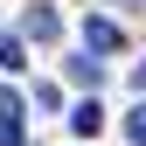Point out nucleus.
<instances>
[{
	"label": "nucleus",
	"instance_id": "f257e3e1",
	"mask_svg": "<svg viewBox=\"0 0 146 146\" xmlns=\"http://www.w3.org/2000/svg\"><path fill=\"white\" fill-rule=\"evenodd\" d=\"M28 139V104L21 90H0V146H21Z\"/></svg>",
	"mask_w": 146,
	"mask_h": 146
},
{
	"label": "nucleus",
	"instance_id": "f03ea898",
	"mask_svg": "<svg viewBox=\"0 0 146 146\" xmlns=\"http://www.w3.org/2000/svg\"><path fill=\"white\" fill-rule=\"evenodd\" d=\"M21 35H28V42H56V35H63L56 7H49V0H28V7H21Z\"/></svg>",
	"mask_w": 146,
	"mask_h": 146
},
{
	"label": "nucleus",
	"instance_id": "7ed1b4c3",
	"mask_svg": "<svg viewBox=\"0 0 146 146\" xmlns=\"http://www.w3.org/2000/svg\"><path fill=\"white\" fill-rule=\"evenodd\" d=\"M84 49H125V35H118V21H104V14H84Z\"/></svg>",
	"mask_w": 146,
	"mask_h": 146
},
{
	"label": "nucleus",
	"instance_id": "20e7f679",
	"mask_svg": "<svg viewBox=\"0 0 146 146\" xmlns=\"http://www.w3.org/2000/svg\"><path fill=\"white\" fill-rule=\"evenodd\" d=\"M70 132H77V139H98V132H104V104H98V98H84L77 111H70Z\"/></svg>",
	"mask_w": 146,
	"mask_h": 146
},
{
	"label": "nucleus",
	"instance_id": "39448f33",
	"mask_svg": "<svg viewBox=\"0 0 146 146\" xmlns=\"http://www.w3.org/2000/svg\"><path fill=\"white\" fill-rule=\"evenodd\" d=\"M70 77H77V84H98V77H104V63L84 49V56H70Z\"/></svg>",
	"mask_w": 146,
	"mask_h": 146
},
{
	"label": "nucleus",
	"instance_id": "423d86ee",
	"mask_svg": "<svg viewBox=\"0 0 146 146\" xmlns=\"http://www.w3.org/2000/svg\"><path fill=\"white\" fill-rule=\"evenodd\" d=\"M0 70H28V49L14 42V35H0Z\"/></svg>",
	"mask_w": 146,
	"mask_h": 146
},
{
	"label": "nucleus",
	"instance_id": "0eeeda50",
	"mask_svg": "<svg viewBox=\"0 0 146 146\" xmlns=\"http://www.w3.org/2000/svg\"><path fill=\"white\" fill-rule=\"evenodd\" d=\"M125 139H132V146H146V104H139L132 118H125Z\"/></svg>",
	"mask_w": 146,
	"mask_h": 146
},
{
	"label": "nucleus",
	"instance_id": "6e6552de",
	"mask_svg": "<svg viewBox=\"0 0 146 146\" xmlns=\"http://www.w3.org/2000/svg\"><path fill=\"white\" fill-rule=\"evenodd\" d=\"M132 77H139V90H146V63H139V70H132Z\"/></svg>",
	"mask_w": 146,
	"mask_h": 146
},
{
	"label": "nucleus",
	"instance_id": "1a4fd4ad",
	"mask_svg": "<svg viewBox=\"0 0 146 146\" xmlns=\"http://www.w3.org/2000/svg\"><path fill=\"white\" fill-rule=\"evenodd\" d=\"M118 7H146V0H118Z\"/></svg>",
	"mask_w": 146,
	"mask_h": 146
}]
</instances>
